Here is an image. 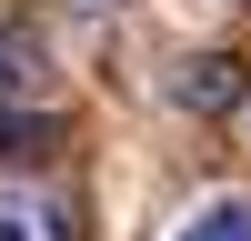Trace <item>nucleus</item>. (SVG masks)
<instances>
[{
  "mask_svg": "<svg viewBox=\"0 0 251 241\" xmlns=\"http://www.w3.org/2000/svg\"><path fill=\"white\" fill-rule=\"evenodd\" d=\"M181 241H251V211H241V201H211V211H201Z\"/></svg>",
  "mask_w": 251,
  "mask_h": 241,
  "instance_id": "nucleus-1",
  "label": "nucleus"
},
{
  "mask_svg": "<svg viewBox=\"0 0 251 241\" xmlns=\"http://www.w3.org/2000/svg\"><path fill=\"white\" fill-rule=\"evenodd\" d=\"M221 91H231V80H221V60H191V71H181V100H191V111H211Z\"/></svg>",
  "mask_w": 251,
  "mask_h": 241,
  "instance_id": "nucleus-2",
  "label": "nucleus"
}]
</instances>
